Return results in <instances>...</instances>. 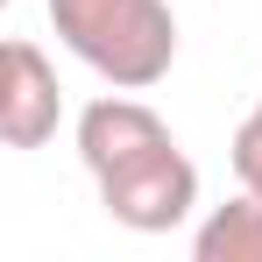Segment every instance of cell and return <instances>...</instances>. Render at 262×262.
<instances>
[{"label":"cell","mask_w":262,"mask_h":262,"mask_svg":"<svg viewBox=\"0 0 262 262\" xmlns=\"http://www.w3.org/2000/svg\"><path fill=\"white\" fill-rule=\"evenodd\" d=\"M227 163L241 177V191H262V99L248 106V121L234 128V149H227Z\"/></svg>","instance_id":"obj_6"},{"label":"cell","mask_w":262,"mask_h":262,"mask_svg":"<svg viewBox=\"0 0 262 262\" xmlns=\"http://www.w3.org/2000/svg\"><path fill=\"white\" fill-rule=\"evenodd\" d=\"M92 184H99L106 220L128 227V234H170L199 206V163L177 149V135L142 149V156H128V163H114V170H99Z\"/></svg>","instance_id":"obj_2"},{"label":"cell","mask_w":262,"mask_h":262,"mask_svg":"<svg viewBox=\"0 0 262 262\" xmlns=\"http://www.w3.org/2000/svg\"><path fill=\"white\" fill-rule=\"evenodd\" d=\"M191 255L199 262H262V191H241L199 220L191 234Z\"/></svg>","instance_id":"obj_5"},{"label":"cell","mask_w":262,"mask_h":262,"mask_svg":"<svg viewBox=\"0 0 262 262\" xmlns=\"http://www.w3.org/2000/svg\"><path fill=\"white\" fill-rule=\"evenodd\" d=\"M156 142H170V121H163L149 99L121 92V85L78 114V163H85L92 177L114 170V163H128V156H142V149H156Z\"/></svg>","instance_id":"obj_4"},{"label":"cell","mask_w":262,"mask_h":262,"mask_svg":"<svg viewBox=\"0 0 262 262\" xmlns=\"http://www.w3.org/2000/svg\"><path fill=\"white\" fill-rule=\"evenodd\" d=\"M64 121V92H57V64L43 57V43L14 36L7 43V78H0V135L7 149H43Z\"/></svg>","instance_id":"obj_3"},{"label":"cell","mask_w":262,"mask_h":262,"mask_svg":"<svg viewBox=\"0 0 262 262\" xmlns=\"http://www.w3.org/2000/svg\"><path fill=\"white\" fill-rule=\"evenodd\" d=\"M50 29L85 71L121 92H149L177 64L170 0H50Z\"/></svg>","instance_id":"obj_1"}]
</instances>
